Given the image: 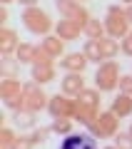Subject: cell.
Instances as JSON below:
<instances>
[{"label": "cell", "instance_id": "obj_1", "mask_svg": "<svg viewBox=\"0 0 132 149\" xmlns=\"http://www.w3.org/2000/svg\"><path fill=\"white\" fill-rule=\"evenodd\" d=\"M20 20H22V27H25L30 35H40V37H45V35H50V32L55 30L53 17L42 10L40 5L25 8V10H22V15H20Z\"/></svg>", "mask_w": 132, "mask_h": 149}, {"label": "cell", "instance_id": "obj_2", "mask_svg": "<svg viewBox=\"0 0 132 149\" xmlns=\"http://www.w3.org/2000/svg\"><path fill=\"white\" fill-rule=\"evenodd\" d=\"M105 27H107V35L110 37H117V40H125L132 30V22L127 20V13L125 8L120 5H110L105 13Z\"/></svg>", "mask_w": 132, "mask_h": 149}, {"label": "cell", "instance_id": "obj_3", "mask_svg": "<svg viewBox=\"0 0 132 149\" xmlns=\"http://www.w3.org/2000/svg\"><path fill=\"white\" fill-rule=\"evenodd\" d=\"M120 65L115 60H105V62L97 65V72H95V87L100 92H115L120 87Z\"/></svg>", "mask_w": 132, "mask_h": 149}, {"label": "cell", "instance_id": "obj_4", "mask_svg": "<svg viewBox=\"0 0 132 149\" xmlns=\"http://www.w3.org/2000/svg\"><path fill=\"white\" fill-rule=\"evenodd\" d=\"M22 85L25 82H20L18 77H0V100L10 112L22 109V104H25L22 102Z\"/></svg>", "mask_w": 132, "mask_h": 149}, {"label": "cell", "instance_id": "obj_5", "mask_svg": "<svg viewBox=\"0 0 132 149\" xmlns=\"http://www.w3.org/2000/svg\"><path fill=\"white\" fill-rule=\"evenodd\" d=\"M90 134L97 139H115V134L120 132V117L112 109H102L97 114V119L90 124Z\"/></svg>", "mask_w": 132, "mask_h": 149}, {"label": "cell", "instance_id": "obj_6", "mask_svg": "<svg viewBox=\"0 0 132 149\" xmlns=\"http://www.w3.org/2000/svg\"><path fill=\"white\" fill-rule=\"evenodd\" d=\"M22 102H25V109L35 112V114H40L42 109H48V102L50 97L45 95V90H42V85H37L35 80H27L25 85H22Z\"/></svg>", "mask_w": 132, "mask_h": 149}, {"label": "cell", "instance_id": "obj_7", "mask_svg": "<svg viewBox=\"0 0 132 149\" xmlns=\"http://www.w3.org/2000/svg\"><path fill=\"white\" fill-rule=\"evenodd\" d=\"M55 8L60 10V17H67V20H75L80 27L85 30V25L90 22V10L80 3V0H55Z\"/></svg>", "mask_w": 132, "mask_h": 149}, {"label": "cell", "instance_id": "obj_8", "mask_svg": "<svg viewBox=\"0 0 132 149\" xmlns=\"http://www.w3.org/2000/svg\"><path fill=\"white\" fill-rule=\"evenodd\" d=\"M48 112H50V117H70V119H75V114H77V97H70V95H65V92H58V95L50 97Z\"/></svg>", "mask_w": 132, "mask_h": 149}, {"label": "cell", "instance_id": "obj_9", "mask_svg": "<svg viewBox=\"0 0 132 149\" xmlns=\"http://www.w3.org/2000/svg\"><path fill=\"white\" fill-rule=\"evenodd\" d=\"M58 149H97V137H92L90 132H72L62 137Z\"/></svg>", "mask_w": 132, "mask_h": 149}, {"label": "cell", "instance_id": "obj_10", "mask_svg": "<svg viewBox=\"0 0 132 149\" xmlns=\"http://www.w3.org/2000/svg\"><path fill=\"white\" fill-rule=\"evenodd\" d=\"M55 35H58L60 40H65V42H70V40H80V35H85V30L75 20L60 17V20L55 22Z\"/></svg>", "mask_w": 132, "mask_h": 149}, {"label": "cell", "instance_id": "obj_11", "mask_svg": "<svg viewBox=\"0 0 132 149\" xmlns=\"http://www.w3.org/2000/svg\"><path fill=\"white\" fill-rule=\"evenodd\" d=\"M85 90V74L82 72H65V77H60V92L70 97H77Z\"/></svg>", "mask_w": 132, "mask_h": 149}, {"label": "cell", "instance_id": "obj_12", "mask_svg": "<svg viewBox=\"0 0 132 149\" xmlns=\"http://www.w3.org/2000/svg\"><path fill=\"white\" fill-rule=\"evenodd\" d=\"M87 65H90V60H87L85 52H67L60 60V67H62L65 72H85Z\"/></svg>", "mask_w": 132, "mask_h": 149}, {"label": "cell", "instance_id": "obj_13", "mask_svg": "<svg viewBox=\"0 0 132 149\" xmlns=\"http://www.w3.org/2000/svg\"><path fill=\"white\" fill-rule=\"evenodd\" d=\"M40 47L45 50V52L50 55V57H55V60H60V57H65V40H60L58 35H45L40 40Z\"/></svg>", "mask_w": 132, "mask_h": 149}, {"label": "cell", "instance_id": "obj_14", "mask_svg": "<svg viewBox=\"0 0 132 149\" xmlns=\"http://www.w3.org/2000/svg\"><path fill=\"white\" fill-rule=\"evenodd\" d=\"M30 80H35L37 85H48V82L58 80V67L55 65H32Z\"/></svg>", "mask_w": 132, "mask_h": 149}, {"label": "cell", "instance_id": "obj_15", "mask_svg": "<svg viewBox=\"0 0 132 149\" xmlns=\"http://www.w3.org/2000/svg\"><path fill=\"white\" fill-rule=\"evenodd\" d=\"M18 47H20L18 32L10 27H0V55H15Z\"/></svg>", "mask_w": 132, "mask_h": 149}, {"label": "cell", "instance_id": "obj_16", "mask_svg": "<svg viewBox=\"0 0 132 149\" xmlns=\"http://www.w3.org/2000/svg\"><path fill=\"white\" fill-rule=\"evenodd\" d=\"M110 109L115 112L120 119H125V117H132V95H125V92H120V95L112 100V104H110Z\"/></svg>", "mask_w": 132, "mask_h": 149}, {"label": "cell", "instance_id": "obj_17", "mask_svg": "<svg viewBox=\"0 0 132 149\" xmlns=\"http://www.w3.org/2000/svg\"><path fill=\"white\" fill-rule=\"evenodd\" d=\"M13 122H15V127L20 129H35V122H37V114L35 112H30V109H18V112H13Z\"/></svg>", "mask_w": 132, "mask_h": 149}, {"label": "cell", "instance_id": "obj_18", "mask_svg": "<svg viewBox=\"0 0 132 149\" xmlns=\"http://www.w3.org/2000/svg\"><path fill=\"white\" fill-rule=\"evenodd\" d=\"M77 102L85 104V107H90V109L102 112L100 109V90H97V87H85V90L77 95Z\"/></svg>", "mask_w": 132, "mask_h": 149}, {"label": "cell", "instance_id": "obj_19", "mask_svg": "<svg viewBox=\"0 0 132 149\" xmlns=\"http://www.w3.org/2000/svg\"><path fill=\"white\" fill-rule=\"evenodd\" d=\"M100 47H102V57L105 60H115L117 55L122 52V42L117 37H110V35H105L100 40Z\"/></svg>", "mask_w": 132, "mask_h": 149}, {"label": "cell", "instance_id": "obj_20", "mask_svg": "<svg viewBox=\"0 0 132 149\" xmlns=\"http://www.w3.org/2000/svg\"><path fill=\"white\" fill-rule=\"evenodd\" d=\"M105 35H107L105 20H100V17H90V22L85 25V37H87V40H102Z\"/></svg>", "mask_w": 132, "mask_h": 149}, {"label": "cell", "instance_id": "obj_21", "mask_svg": "<svg viewBox=\"0 0 132 149\" xmlns=\"http://www.w3.org/2000/svg\"><path fill=\"white\" fill-rule=\"evenodd\" d=\"M35 55H37V45H32V42H20V47L15 50V57L20 65H32Z\"/></svg>", "mask_w": 132, "mask_h": 149}, {"label": "cell", "instance_id": "obj_22", "mask_svg": "<svg viewBox=\"0 0 132 149\" xmlns=\"http://www.w3.org/2000/svg\"><path fill=\"white\" fill-rule=\"evenodd\" d=\"M18 72H20V62H18V57H13V55H3V60H0V77H18Z\"/></svg>", "mask_w": 132, "mask_h": 149}, {"label": "cell", "instance_id": "obj_23", "mask_svg": "<svg viewBox=\"0 0 132 149\" xmlns=\"http://www.w3.org/2000/svg\"><path fill=\"white\" fill-rule=\"evenodd\" d=\"M82 52L87 55V60L90 62H105V57H102V47H100V40H85L82 45Z\"/></svg>", "mask_w": 132, "mask_h": 149}, {"label": "cell", "instance_id": "obj_24", "mask_svg": "<svg viewBox=\"0 0 132 149\" xmlns=\"http://www.w3.org/2000/svg\"><path fill=\"white\" fill-rule=\"evenodd\" d=\"M97 114H100L97 109H90V107H85V104H80V102H77V114H75V122H80L82 127H90V124L97 119Z\"/></svg>", "mask_w": 132, "mask_h": 149}, {"label": "cell", "instance_id": "obj_25", "mask_svg": "<svg viewBox=\"0 0 132 149\" xmlns=\"http://www.w3.org/2000/svg\"><path fill=\"white\" fill-rule=\"evenodd\" d=\"M72 122H75V119H70V117H53L50 129H53V134L67 137V134H72Z\"/></svg>", "mask_w": 132, "mask_h": 149}, {"label": "cell", "instance_id": "obj_26", "mask_svg": "<svg viewBox=\"0 0 132 149\" xmlns=\"http://www.w3.org/2000/svg\"><path fill=\"white\" fill-rule=\"evenodd\" d=\"M50 134H53V129H50V127H35V129H32V134H30V139L35 142V147H37V144H45V142H48Z\"/></svg>", "mask_w": 132, "mask_h": 149}, {"label": "cell", "instance_id": "obj_27", "mask_svg": "<svg viewBox=\"0 0 132 149\" xmlns=\"http://www.w3.org/2000/svg\"><path fill=\"white\" fill-rule=\"evenodd\" d=\"M15 137H18V134L13 132L10 127H3V129H0V147H3V149H10L13 142H15Z\"/></svg>", "mask_w": 132, "mask_h": 149}, {"label": "cell", "instance_id": "obj_28", "mask_svg": "<svg viewBox=\"0 0 132 149\" xmlns=\"http://www.w3.org/2000/svg\"><path fill=\"white\" fill-rule=\"evenodd\" d=\"M115 147H120V149H132V132H117V134H115Z\"/></svg>", "mask_w": 132, "mask_h": 149}, {"label": "cell", "instance_id": "obj_29", "mask_svg": "<svg viewBox=\"0 0 132 149\" xmlns=\"http://www.w3.org/2000/svg\"><path fill=\"white\" fill-rule=\"evenodd\" d=\"M32 147H35V142L30 139V134H18L10 149H32Z\"/></svg>", "mask_w": 132, "mask_h": 149}, {"label": "cell", "instance_id": "obj_30", "mask_svg": "<svg viewBox=\"0 0 132 149\" xmlns=\"http://www.w3.org/2000/svg\"><path fill=\"white\" fill-rule=\"evenodd\" d=\"M32 65H55V57H50L42 47H37V55H35V62Z\"/></svg>", "mask_w": 132, "mask_h": 149}, {"label": "cell", "instance_id": "obj_31", "mask_svg": "<svg viewBox=\"0 0 132 149\" xmlns=\"http://www.w3.org/2000/svg\"><path fill=\"white\" fill-rule=\"evenodd\" d=\"M120 92L132 95V74H122L120 77Z\"/></svg>", "mask_w": 132, "mask_h": 149}, {"label": "cell", "instance_id": "obj_32", "mask_svg": "<svg viewBox=\"0 0 132 149\" xmlns=\"http://www.w3.org/2000/svg\"><path fill=\"white\" fill-rule=\"evenodd\" d=\"M120 42H122V55L132 57V30H130V35H127L125 40H120Z\"/></svg>", "mask_w": 132, "mask_h": 149}, {"label": "cell", "instance_id": "obj_33", "mask_svg": "<svg viewBox=\"0 0 132 149\" xmlns=\"http://www.w3.org/2000/svg\"><path fill=\"white\" fill-rule=\"evenodd\" d=\"M8 22V5H0V25Z\"/></svg>", "mask_w": 132, "mask_h": 149}, {"label": "cell", "instance_id": "obj_34", "mask_svg": "<svg viewBox=\"0 0 132 149\" xmlns=\"http://www.w3.org/2000/svg\"><path fill=\"white\" fill-rule=\"evenodd\" d=\"M15 3H20L22 8H32V5H40V0H15Z\"/></svg>", "mask_w": 132, "mask_h": 149}, {"label": "cell", "instance_id": "obj_35", "mask_svg": "<svg viewBox=\"0 0 132 149\" xmlns=\"http://www.w3.org/2000/svg\"><path fill=\"white\" fill-rule=\"evenodd\" d=\"M125 13H127V20L132 22V5H127V8H125Z\"/></svg>", "mask_w": 132, "mask_h": 149}, {"label": "cell", "instance_id": "obj_36", "mask_svg": "<svg viewBox=\"0 0 132 149\" xmlns=\"http://www.w3.org/2000/svg\"><path fill=\"white\" fill-rule=\"evenodd\" d=\"M10 3H15V0H0V5H10Z\"/></svg>", "mask_w": 132, "mask_h": 149}, {"label": "cell", "instance_id": "obj_37", "mask_svg": "<svg viewBox=\"0 0 132 149\" xmlns=\"http://www.w3.org/2000/svg\"><path fill=\"white\" fill-rule=\"evenodd\" d=\"M102 149H120V147H115V144H110V147H102Z\"/></svg>", "mask_w": 132, "mask_h": 149}, {"label": "cell", "instance_id": "obj_38", "mask_svg": "<svg viewBox=\"0 0 132 149\" xmlns=\"http://www.w3.org/2000/svg\"><path fill=\"white\" fill-rule=\"evenodd\" d=\"M122 3H125V5H132V0H122Z\"/></svg>", "mask_w": 132, "mask_h": 149}, {"label": "cell", "instance_id": "obj_39", "mask_svg": "<svg viewBox=\"0 0 132 149\" xmlns=\"http://www.w3.org/2000/svg\"><path fill=\"white\" fill-rule=\"evenodd\" d=\"M130 132H132V124H130Z\"/></svg>", "mask_w": 132, "mask_h": 149}, {"label": "cell", "instance_id": "obj_40", "mask_svg": "<svg viewBox=\"0 0 132 149\" xmlns=\"http://www.w3.org/2000/svg\"><path fill=\"white\" fill-rule=\"evenodd\" d=\"M80 3H82V0H80Z\"/></svg>", "mask_w": 132, "mask_h": 149}]
</instances>
